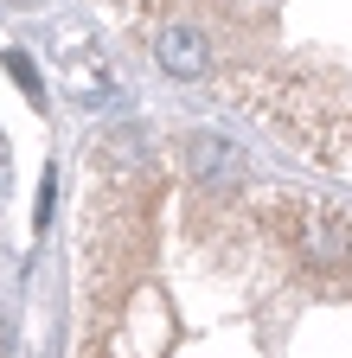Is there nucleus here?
<instances>
[{"instance_id": "1", "label": "nucleus", "mask_w": 352, "mask_h": 358, "mask_svg": "<svg viewBox=\"0 0 352 358\" xmlns=\"http://www.w3.org/2000/svg\"><path fill=\"white\" fill-rule=\"evenodd\" d=\"M186 166L205 179V186H237L244 154H237L231 141H218V134H192V141H186Z\"/></svg>"}, {"instance_id": "3", "label": "nucleus", "mask_w": 352, "mask_h": 358, "mask_svg": "<svg viewBox=\"0 0 352 358\" xmlns=\"http://www.w3.org/2000/svg\"><path fill=\"white\" fill-rule=\"evenodd\" d=\"M307 250H314V262H346V224L339 217H327V211H314L307 217Z\"/></svg>"}, {"instance_id": "2", "label": "nucleus", "mask_w": 352, "mask_h": 358, "mask_svg": "<svg viewBox=\"0 0 352 358\" xmlns=\"http://www.w3.org/2000/svg\"><path fill=\"white\" fill-rule=\"evenodd\" d=\"M154 58H160V71L167 77H199L205 71V32H192V26H167L160 32V45H154Z\"/></svg>"}]
</instances>
